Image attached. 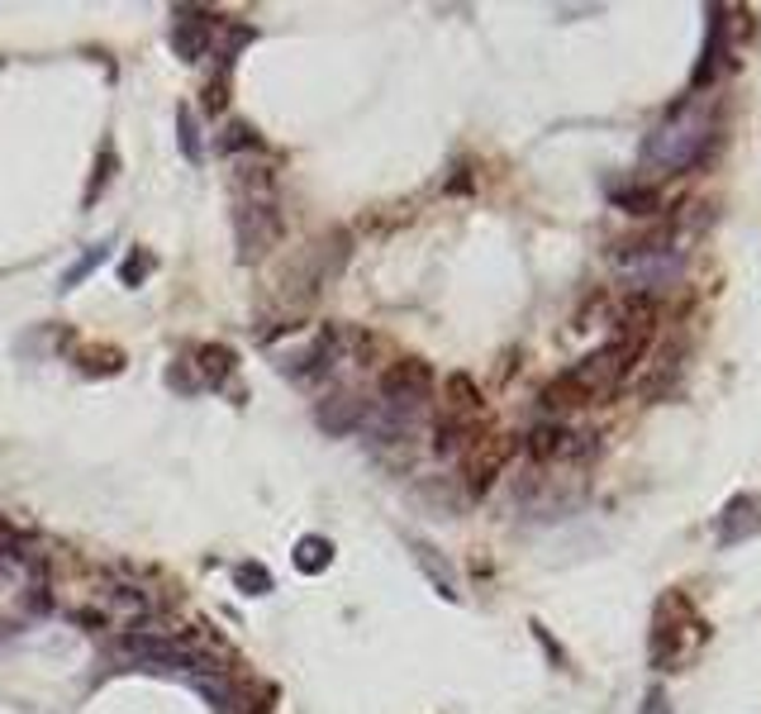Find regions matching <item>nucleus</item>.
I'll return each mask as SVG.
<instances>
[{
  "mask_svg": "<svg viewBox=\"0 0 761 714\" xmlns=\"http://www.w3.org/2000/svg\"><path fill=\"white\" fill-rule=\"evenodd\" d=\"M234 238H238L243 263H257V257H267L277 248L281 200H277V177H271V167L238 171V181H234Z\"/></svg>",
  "mask_w": 761,
  "mask_h": 714,
  "instance_id": "obj_1",
  "label": "nucleus"
},
{
  "mask_svg": "<svg viewBox=\"0 0 761 714\" xmlns=\"http://www.w3.org/2000/svg\"><path fill=\"white\" fill-rule=\"evenodd\" d=\"M714 148V114L695 110L691 96L667 114V124L642 143V167H652L657 177H681V171L700 167Z\"/></svg>",
  "mask_w": 761,
  "mask_h": 714,
  "instance_id": "obj_2",
  "label": "nucleus"
},
{
  "mask_svg": "<svg viewBox=\"0 0 761 714\" xmlns=\"http://www.w3.org/2000/svg\"><path fill=\"white\" fill-rule=\"evenodd\" d=\"M614 263H619L624 281L634 286L638 295H652V291H671L681 281V267H685V253L671 228H652L642 238H628L614 248Z\"/></svg>",
  "mask_w": 761,
  "mask_h": 714,
  "instance_id": "obj_3",
  "label": "nucleus"
},
{
  "mask_svg": "<svg viewBox=\"0 0 761 714\" xmlns=\"http://www.w3.org/2000/svg\"><path fill=\"white\" fill-rule=\"evenodd\" d=\"M114 652H120L124 662L153 667V671H191V677H200V681H205L210 671L220 677L214 657L186 648V643H177V638H163V634H138V628H128V634H120V643H114Z\"/></svg>",
  "mask_w": 761,
  "mask_h": 714,
  "instance_id": "obj_4",
  "label": "nucleus"
},
{
  "mask_svg": "<svg viewBox=\"0 0 761 714\" xmlns=\"http://www.w3.org/2000/svg\"><path fill=\"white\" fill-rule=\"evenodd\" d=\"M685 628H695L691 600H685V591H667L662 600H657L652 643H648L657 671H681L685 667V657H691V648H685Z\"/></svg>",
  "mask_w": 761,
  "mask_h": 714,
  "instance_id": "obj_5",
  "label": "nucleus"
},
{
  "mask_svg": "<svg viewBox=\"0 0 761 714\" xmlns=\"http://www.w3.org/2000/svg\"><path fill=\"white\" fill-rule=\"evenodd\" d=\"M428 400H434V367L424 357H400L391 371H381V405L424 420Z\"/></svg>",
  "mask_w": 761,
  "mask_h": 714,
  "instance_id": "obj_6",
  "label": "nucleus"
},
{
  "mask_svg": "<svg viewBox=\"0 0 761 714\" xmlns=\"http://www.w3.org/2000/svg\"><path fill=\"white\" fill-rule=\"evenodd\" d=\"M214 29H220V20H210V14L177 10V24H171V48H177L181 63H200V57H210Z\"/></svg>",
  "mask_w": 761,
  "mask_h": 714,
  "instance_id": "obj_7",
  "label": "nucleus"
},
{
  "mask_svg": "<svg viewBox=\"0 0 761 714\" xmlns=\"http://www.w3.org/2000/svg\"><path fill=\"white\" fill-rule=\"evenodd\" d=\"M510 448H514L510 438H481L477 448L467 453V491H471V495H485V491H491V481L500 477V467H505Z\"/></svg>",
  "mask_w": 761,
  "mask_h": 714,
  "instance_id": "obj_8",
  "label": "nucleus"
},
{
  "mask_svg": "<svg viewBox=\"0 0 761 714\" xmlns=\"http://www.w3.org/2000/svg\"><path fill=\"white\" fill-rule=\"evenodd\" d=\"M761 534V500L757 495H734L719 514V543L734 548V543H748Z\"/></svg>",
  "mask_w": 761,
  "mask_h": 714,
  "instance_id": "obj_9",
  "label": "nucleus"
},
{
  "mask_svg": "<svg viewBox=\"0 0 761 714\" xmlns=\"http://www.w3.org/2000/svg\"><path fill=\"white\" fill-rule=\"evenodd\" d=\"M443 414H452V420H462V424H481V391L467 371H452V377L443 381Z\"/></svg>",
  "mask_w": 761,
  "mask_h": 714,
  "instance_id": "obj_10",
  "label": "nucleus"
},
{
  "mask_svg": "<svg viewBox=\"0 0 761 714\" xmlns=\"http://www.w3.org/2000/svg\"><path fill=\"white\" fill-rule=\"evenodd\" d=\"M362 420H367V400H357V395H334L320 405V424L328 434H357Z\"/></svg>",
  "mask_w": 761,
  "mask_h": 714,
  "instance_id": "obj_11",
  "label": "nucleus"
},
{
  "mask_svg": "<svg viewBox=\"0 0 761 714\" xmlns=\"http://www.w3.org/2000/svg\"><path fill=\"white\" fill-rule=\"evenodd\" d=\"M195 371L205 386H224L228 377H234V353L224 348V343H205V348L195 353Z\"/></svg>",
  "mask_w": 761,
  "mask_h": 714,
  "instance_id": "obj_12",
  "label": "nucleus"
},
{
  "mask_svg": "<svg viewBox=\"0 0 761 714\" xmlns=\"http://www.w3.org/2000/svg\"><path fill=\"white\" fill-rule=\"evenodd\" d=\"M334 562V543L320 538V534H305L295 543V567L305 571V577H320V571Z\"/></svg>",
  "mask_w": 761,
  "mask_h": 714,
  "instance_id": "obj_13",
  "label": "nucleus"
},
{
  "mask_svg": "<svg viewBox=\"0 0 761 714\" xmlns=\"http://www.w3.org/2000/svg\"><path fill=\"white\" fill-rule=\"evenodd\" d=\"M414 557H419V567L428 571V577H434V585L448 600H457V581H452V571H448V562H438L434 557V548H428V543H414Z\"/></svg>",
  "mask_w": 761,
  "mask_h": 714,
  "instance_id": "obj_14",
  "label": "nucleus"
},
{
  "mask_svg": "<svg viewBox=\"0 0 761 714\" xmlns=\"http://www.w3.org/2000/svg\"><path fill=\"white\" fill-rule=\"evenodd\" d=\"M614 205L628 214H657V196L648 186H614Z\"/></svg>",
  "mask_w": 761,
  "mask_h": 714,
  "instance_id": "obj_15",
  "label": "nucleus"
},
{
  "mask_svg": "<svg viewBox=\"0 0 761 714\" xmlns=\"http://www.w3.org/2000/svg\"><path fill=\"white\" fill-rule=\"evenodd\" d=\"M234 581H238L243 595H267V591H271V571H267L262 562H243V567H234Z\"/></svg>",
  "mask_w": 761,
  "mask_h": 714,
  "instance_id": "obj_16",
  "label": "nucleus"
},
{
  "mask_svg": "<svg viewBox=\"0 0 761 714\" xmlns=\"http://www.w3.org/2000/svg\"><path fill=\"white\" fill-rule=\"evenodd\" d=\"M243 148H257V129L253 124H228L220 134V153H243Z\"/></svg>",
  "mask_w": 761,
  "mask_h": 714,
  "instance_id": "obj_17",
  "label": "nucleus"
},
{
  "mask_svg": "<svg viewBox=\"0 0 761 714\" xmlns=\"http://www.w3.org/2000/svg\"><path fill=\"white\" fill-rule=\"evenodd\" d=\"M177 129H181V153L191 157V163H200V157H205V153H200V129H195V114H191V110H181V114H177Z\"/></svg>",
  "mask_w": 761,
  "mask_h": 714,
  "instance_id": "obj_18",
  "label": "nucleus"
},
{
  "mask_svg": "<svg viewBox=\"0 0 761 714\" xmlns=\"http://www.w3.org/2000/svg\"><path fill=\"white\" fill-rule=\"evenodd\" d=\"M81 367H86V371H105V377H110V371H120L124 362H120V353H114V348H100V353L86 348V353H81Z\"/></svg>",
  "mask_w": 761,
  "mask_h": 714,
  "instance_id": "obj_19",
  "label": "nucleus"
},
{
  "mask_svg": "<svg viewBox=\"0 0 761 714\" xmlns=\"http://www.w3.org/2000/svg\"><path fill=\"white\" fill-rule=\"evenodd\" d=\"M148 271H153V257H148V253H134V257H128V263L120 267V281H124V286H138L143 277H148Z\"/></svg>",
  "mask_w": 761,
  "mask_h": 714,
  "instance_id": "obj_20",
  "label": "nucleus"
},
{
  "mask_svg": "<svg viewBox=\"0 0 761 714\" xmlns=\"http://www.w3.org/2000/svg\"><path fill=\"white\" fill-rule=\"evenodd\" d=\"M100 257H105V248H91V253H86V257H81V263H77V267H71V271H67V277H63V291H67V286H77L81 277H91V271L100 267Z\"/></svg>",
  "mask_w": 761,
  "mask_h": 714,
  "instance_id": "obj_21",
  "label": "nucleus"
},
{
  "mask_svg": "<svg viewBox=\"0 0 761 714\" xmlns=\"http://www.w3.org/2000/svg\"><path fill=\"white\" fill-rule=\"evenodd\" d=\"M224 100H228L224 81H210V86H205V110H224Z\"/></svg>",
  "mask_w": 761,
  "mask_h": 714,
  "instance_id": "obj_22",
  "label": "nucleus"
},
{
  "mask_svg": "<svg viewBox=\"0 0 761 714\" xmlns=\"http://www.w3.org/2000/svg\"><path fill=\"white\" fill-rule=\"evenodd\" d=\"M642 714H671L667 695H662V691H648V700H642Z\"/></svg>",
  "mask_w": 761,
  "mask_h": 714,
  "instance_id": "obj_23",
  "label": "nucleus"
}]
</instances>
